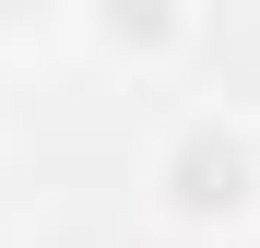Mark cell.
Here are the masks:
<instances>
[{
	"mask_svg": "<svg viewBox=\"0 0 260 248\" xmlns=\"http://www.w3.org/2000/svg\"><path fill=\"white\" fill-rule=\"evenodd\" d=\"M142 201L166 236H201V248L248 236L260 225V118L248 107H178L142 154Z\"/></svg>",
	"mask_w": 260,
	"mask_h": 248,
	"instance_id": "1",
	"label": "cell"
},
{
	"mask_svg": "<svg viewBox=\"0 0 260 248\" xmlns=\"http://www.w3.org/2000/svg\"><path fill=\"white\" fill-rule=\"evenodd\" d=\"M71 24H83V48L118 59V71H189L201 59V36H213V0H71Z\"/></svg>",
	"mask_w": 260,
	"mask_h": 248,
	"instance_id": "2",
	"label": "cell"
}]
</instances>
